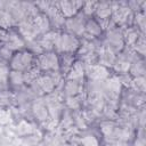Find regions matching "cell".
<instances>
[{"label":"cell","instance_id":"7","mask_svg":"<svg viewBox=\"0 0 146 146\" xmlns=\"http://www.w3.org/2000/svg\"><path fill=\"white\" fill-rule=\"evenodd\" d=\"M24 73L23 72H18V71H11L9 74H8V81L11 83V84H16V86H19L24 82Z\"/></svg>","mask_w":146,"mask_h":146},{"label":"cell","instance_id":"3","mask_svg":"<svg viewBox=\"0 0 146 146\" xmlns=\"http://www.w3.org/2000/svg\"><path fill=\"white\" fill-rule=\"evenodd\" d=\"M39 66L42 71H55L59 67V58L54 51H47L39 56Z\"/></svg>","mask_w":146,"mask_h":146},{"label":"cell","instance_id":"6","mask_svg":"<svg viewBox=\"0 0 146 146\" xmlns=\"http://www.w3.org/2000/svg\"><path fill=\"white\" fill-rule=\"evenodd\" d=\"M84 31L91 35H99L102 33V26L96 19H88L84 25Z\"/></svg>","mask_w":146,"mask_h":146},{"label":"cell","instance_id":"9","mask_svg":"<svg viewBox=\"0 0 146 146\" xmlns=\"http://www.w3.org/2000/svg\"><path fill=\"white\" fill-rule=\"evenodd\" d=\"M96 11H97L98 17H100V19L107 18V17L110 16V14H111V9H110V7L106 6V5H102L100 7H98V8L96 9Z\"/></svg>","mask_w":146,"mask_h":146},{"label":"cell","instance_id":"8","mask_svg":"<svg viewBox=\"0 0 146 146\" xmlns=\"http://www.w3.org/2000/svg\"><path fill=\"white\" fill-rule=\"evenodd\" d=\"M39 83L42 87V89L46 90V91H50L54 88V81L50 79V76H43V78H41L39 80Z\"/></svg>","mask_w":146,"mask_h":146},{"label":"cell","instance_id":"10","mask_svg":"<svg viewBox=\"0 0 146 146\" xmlns=\"http://www.w3.org/2000/svg\"><path fill=\"white\" fill-rule=\"evenodd\" d=\"M81 144L83 146H97L98 145V141H97V139L94 136H86L81 140Z\"/></svg>","mask_w":146,"mask_h":146},{"label":"cell","instance_id":"4","mask_svg":"<svg viewBox=\"0 0 146 146\" xmlns=\"http://www.w3.org/2000/svg\"><path fill=\"white\" fill-rule=\"evenodd\" d=\"M67 27L70 29V31H72L73 35H79L81 33H83L84 31V25L86 23L81 19L78 18V16H73L71 18H67Z\"/></svg>","mask_w":146,"mask_h":146},{"label":"cell","instance_id":"2","mask_svg":"<svg viewBox=\"0 0 146 146\" xmlns=\"http://www.w3.org/2000/svg\"><path fill=\"white\" fill-rule=\"evenodd\" d=\"M55 46L56 48L64 52V54H70V52H73L75 51L78 48H79V40L75 35L71 34V33H64L62 34L60 36H58L56 40H55Z\"/></svg>","mask_w":146,"mask_h":146},{"label":"cell","instance_id":"1","mask_svg":"<svg viewBox=\"0 0 146 146\" xmlns=\"http://www.w3.org/2000/svg\"><path fill=\"white\" fill-rule=\"evenodd\" d=\"M33 63V55L26 50H16L13 52L11 57L9 58L10 68L13 71L24 72L29 70Z\"/></svg>","mask_w":146,"mask_h":146},{"label":"cell","instance_id":"5","mask_svg":"<svg viewBox=\"0 0 146 146\" xmlns=\"http://www.w3.org/2000/svg\"><path fill=\"white\" fill-rule=\"evenodd\" d=\"M81 3L80 2H62L60 3V10L63 13V16L67 17V18H71L73 16H75L79 11V8H80Z\"/></svg>","mask_w":146,"mask_h":146}]
</instances>
